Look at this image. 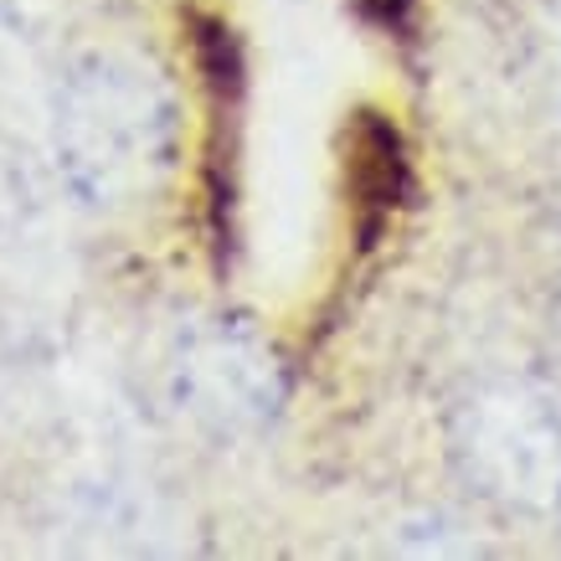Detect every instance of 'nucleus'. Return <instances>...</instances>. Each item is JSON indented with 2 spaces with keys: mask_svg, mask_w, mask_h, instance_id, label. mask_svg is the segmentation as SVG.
<instances>
[{
  "mask_svg": "<svg viewBox=\"0 0 561 561\" xmlns=\"http://www.w3.org/2000/svg\"><path fill=\"white\" fill-rule=\"evenodd\" d=\"M351 191H356V227L360 238H376V227L397 211V196L408 191V154L402 135L387 114H360L351 139Z\"/></svg>",
  "mask_w": 561,
  "mask_h": 561,
  "instance_id": "nucleus-4",
  "label": "nucleus"
},
{
  "mask_svg": "<svg viewBox=\"0 0 561 561\" xmlns=\"http://www.w3.org/2000/svg\"><path fill=\"white\" fill-rule=\"evenodd\" d=\"M175 391L217 427H257L284 408V371L253 324L211 320L181 341Z\"/></svg>",
  "mask_w": 561,
  "mask_h": 561,
  "instance_id": "nucleus-3",
  "label": "nucleus"
},
{
  "mask_svg": "<svg viewBox=\"0 0 561 561\" xmlns=\"http://www.w3.org/2000/svg\"><path fill=\"white\" fill-rule=\"evenodd\" d=\"M454 443L490 500L530 515H561V408L546 391H479L459 412Z\"/></svg>",
  "mask_w": 561,
  "mask_h": 561,
  "instance_id": "nucleus-2",
  "label": "nucleus"
},
{
  "mask_svg": "<svg viewBox=\"0 0 561 561\" xmlns=\"http://www.w3.org/2000/svg\"><path fill=\"white\" fill-rule=\"evenodd\" d=\"M181 119L160 68L99 51L68 78L57 108V154L68 186L88 206H124L150 196L171 171Z\"/></svg>",
  "mask_w": 561,
  "mask_h": 561,
  "instance_id": "nucleus-1",
  "label": "nucleus"
}]
</instances>
